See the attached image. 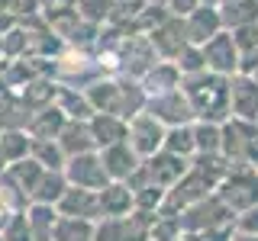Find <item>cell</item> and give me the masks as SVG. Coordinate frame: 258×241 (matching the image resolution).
Here are the masks:
<instances>
[{
  "instance_id": "obj_5",
  "label": "cell",
  "mask_w": 258,
  "mask_h": 241,
  "mask_svg": "<svg viewBox=\"0 0 258 241\" xmlns=\"http://www.w3.org/2000/svg\"><path fill=\"white\" fill-rule=\"evenodd\" d=\"M129 206H133V193H129L126 187H103V193H100V212L123 215Z\"/></svg>"
},
{
  "instance_id": "obj_1",
  "label": "cell",
  "mask_w": 258,
  "mask_h": 241,
  "mask_svg": "<svg viewBox=\"0 0 258 241\" xmlns=\"http://www.w3.org/2000/svg\"><path fill=\"white\" fill-rule=\"evenodd\" d=\"M161 135H165V129H161V119L158 116H139L133 126H129V148L136 151V155H155V148L161 145Z\"/></svg>"
},
{
  "instance_id": "obj_3",
  "label": "cell",
  "mask_w": 258,
  "mask_h": 241,
  "mask_svg": "<svg viewBox=\"0 0 258 241\" xmlns=\"http://www.w3.org/2000/svg\"><path fill=\"white\" fill-rule=\"evenodd\" d=\"M61 209L75 219V212L81 209V219H94L100 212V196L94 190H68L61 196Z\"/></svg>"
},
{
  "instance_id": "obj_2",
  "label": "cell",
  "mask_w": 258,
  "mask_h": 241,
  "mask_svg": "<svg viewBox=\"0 0 258 241\" xmlns=\"http://www.w3.org/2000/svg\"><path fill=\"white\" fill-rule=\"evenodd\" d=\"M68 177L78 190H103L107 183V171H103V161L97 164V158L91 155H78L68 164Z\"/></svg>"
},
{
  "instance_id": "obj_4",
  "label": "cell",
  "mask_w": 258,
  "mask_h": 241,
  "mask_svg": "<svg viewBox=\"0 0 258 241\" xmlns=\"http://www.w3.org/2000/svg\"><path fill=\"white\" fill-rule=\"evenodd\" d=\"M91 132H94V142L97 145H119L123 142V135L129 132V129L119 123V119H110V112H103V116H94L91 119Z\"/></svg>"
}]
</instances>
